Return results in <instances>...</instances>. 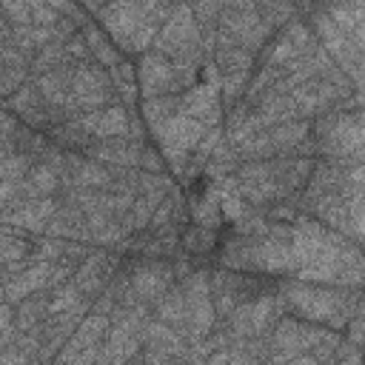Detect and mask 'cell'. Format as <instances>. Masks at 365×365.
<instances>
[{
	"label": "cell",
	"instance_id": "9",
	"mask_svg": "<svg viewBox=\"0 0 365 365\" xmlns=\"http://www.w3.org/2000/svg\"><path fill=\"white\" fill-rule=\"evenodd\" d=\"M80 302H86V297L77 291V285L68 279L63 285H57L54 291H48V317H57V314H66L71 308H77Z\"/></svg>",
	"mask_w": 365,
	"mask_h": 365
},
{
	"label": "cell",
	"instance_id": "6",
	"mask_svg": "<svg viewBox=\"0 0 365 365\" xmlns=\"http://www.w3.org/2000/svg\"><path fill=\"white\" fill-rule=\"evenodd\" d=\"M31 254V242L23 237V231H11V228H0V265H17L26 262Z\"/></svg>",
	"mask_w": 365,
	"mask_h": 365
},
{
	"label": "cell",
	"instance_id": "4",
	"mask_svg": "<svg viewBox=\"0 0 365 365\" xmlns=\"http://www.w3.org/2000/svg\"><path fill=\"white\" fill-rule=\"evenodd\" d=\"M154 319H160V322H165L168 328H174L177 334H182V339H185V294H182V288H180V282H174L154 305Z\"/></svg>",
	"mask_w": 365,
	"mask_h": 365
},
{
	"label": "cell",
	"instance_id": "10",
	"mask_svg": "<svg viewBox=\"0 0 365 365\" xmlns=\"http://www.w3.org/2000/svg\"><path fill=\"white\" fill-rule=\"evenodd\" d=\"M211 245V231H208V225H194V228H188L185 234H182V248L188 251V254H200V251H205Z\"/></svg>",
	"mask_w": 365,
	"mask_h": 365
},
{
	"label": "cell",
	"instance_id": "1",
	"mask_svg": "<svg viewBox=\"0 0 365 365\" xmlns=\"http://www.w3.org/2000/svg\"><path fill=\"white\" fill-rule=\"evenodd\" d=\"M356 288L354 294H345L342 288H331V285H311V282H294L282 291L285 308H291L299 319L308 322H325L328 331H339L348 325V319L354 314H359V299H356Z\"/></svg>",
	"mask_w": 365,
	"mask_h": 365
},
{
	"label": "cell",
	"instance_id": "7",
	"mask_svg": "<svg viewBox=\"0 0 365 365\" xmlns=\"http://www.w3.org/2000/svg\"><path fill=\"white\" fill-rule=\"evenodd\" d=\"M143 114L145 123L151 125V131H157L165 120H171L174 114H180V94H165V97H151L143 103Z\"/></svg>",
	"mask_w": 365,
	"mask_h": 365
},
{
	"label": "cell",
	"instance_id": "13",
	"mask_svg": "<svg viewBox=\"0 0 365 365\" xmlns=\"http://www.w3.org/2000/svg\"><path fill=\"white\" fill-rule=\"evenodd\" d=\"M48 365H66V362H60V359H57V356H54V359H51V362H48Z\"/></svg>",
	"mask_w": 365,
	"mask_h": 365
},
{
	"label": "cell",
	"instance_id": "12",
	"mask_svg": "<svg viewBox=\"0 0 365 365\" xmlns=\"http://www.w3.org/2000/svg\"><path fill=\"white\" fill-rule=\"evenodd\" d=\"M20 128V123L0 108V151H11V140H14V131Z\"/></svg>",
	"mask_w": 365,
	"mask_h": 365
},
{
	"label": "cell",
	"instance_id": "8",
	"mask_svg": "<svg viewBox=\"0 0 365 365\" xmlns=\"http://www.w3.org/2000/svg\"><path fill=\"white\" fill-rule=\"evenodd\" d=\"M71 60H68V54H66V46L63 43H48V46H43L34 57H31V74L34 77H40V74H46V71H54V68H60V66H68Z\"/></svg>",
	"mask_w": 365,
	"mask_h": 365
},
{
	"label": "cell",
	"instance_id": "5",
	"mask_svg": "<svg viewBox=\"0 0 365 365\" xmlns=\"http://www.w3.org/2000/svg\"><path fill=\"white\" fill-rule=\"evenodd\" d=\"M20 191L31 200V197H54L60 191V177L54 171H48L46 165H31L26 171V177L20 180Z\"/></svg>",
	"mask_w": 365,
	"mask_h": 365
},
{
	"label": "cell",
	"instance_id": "11",
	"mask_svg": "<svg viewBox=\"0 0 365 365\" xmlns=\"http://www.w3.org/2000/svg\"><path fill=\"white\" fill-rule=\"evenodd\" d=\"M137 171L145 174H163V154H157L154 148H140V160H137Z\"/></svg>",
	"mask_w": 365,
	"mask_h": 365
},
{
	"label": "cell",
	"instance_id": "2",
	"mask_svg": "<svg viewBox=\"0 0 365 365\" xmlns=\"http://www.w3.org/2000/svg\"><path fill=\"white\" fill-rule=\"evenodd\" d=\"M125 271H128V285L134 297L148 308L174 285V271H171V262L165 259L143 257L137 262H125Z\"/></svg>",
	"mask_w": 365,
	"mask_h": 365
},
{
	"label": "cell",
	"instance_id": "3",
	"mask_svg": "<svg viewBox=\"0 0 365 365\" xmlns=\"http://www.w3.org/2000/svg\"><path fill=\"white\" fill-rule=\"evenodd\" d=\"M140 91L145 94V100L151 97H165V94H180L177 83H174V68L171 60L154 48H148L140 60Z\"/></svg>",
	"mask_w": 365,
	"mask_h": 365
}]
</instances>
